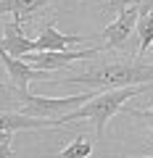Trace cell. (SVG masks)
Instances as JSON below:
<instances>
[{"mask_svg": "<svg viewBox=\"0 0 153 158\" xmlns=\"http://www.w3.org/2000/svg\"><path fill=\"white\" fill-rule=\"evenodd\" d=\"M66 85H82L90 90H124V87L153 85V63L145 61H119V63H92L82 69L79 74H71L66 79H58Z\"/></svg>", "mask_w": 153, "mask_h": 158, "instance_id": "6da1fadb", "label": "cell"}, {"mask_svg": "<svg viewBox=\"0 0 153 158\" xmlns=\"http://www.w3.org/2000/svg\"><path fill=\"white\" fill-rule=\"evenodd\" d=\"M145 87H148V85L98 92L92 100H87L85 106H79L77 111H71V113H66V116H61V121H63V124H71V121H77V118H90L92 124H95V135L103 137L108 118L119 111V108H124V103L130 100V98H135V95H140V92H145Z\"/></svg>", "mask_w": 153, "mask_h": 158, "instance_id": "7a4b0ae2", "label": "cell"}, {"mask_svg": "<svg viewBox=\"0 0 153 158\" xmlns=\"http://www.w3.org/2000/svg\"><path fill=\"white\" fill-rule=\"evenodd\" d=\"M98 95V90L90 92H82V95H71V98H40V95H32L29 92L27 98H21V111L24 116H34V118H61L66 113L77 111L79 106H85L87 100Z\"/></svg>", "mask_w": 153, "mask_h": 158, "instance_id": "3957f363", "label": "cell"}, {"mask_svg": "<svg viewBox=\"0 0 153 158\" xmlns=\"http://www.w3.org/2000/svg\"><path fill=\"white\" fill-rule=\"evenodd\" d=\"M0 61H3V66H6L8 77H11L13 87H16V92H19V98H27L29 95V82H34V79H40V82H50V71H40V69L29 66L27 61L13 58L11 53H6L3 48H0Z\"/></svg>", "mask_w": 153, "mask_h": 158, "instance_id": "277c9868", "label": "cell"}, {"mask_svg": "<svg viewBox=\"0 0 153 158\" xmlns=\"http://www.w3.org/2000/svg\"><path fill=\"white\" fill-rule=\"evenodd\" d=\"M98 53H103L100 48H87V50H45V53H29V56H24L21 61H27L29 66L40 69V71H56V69H63L69 66V63L74 61H85V58H92L98 56Z\"/></svg>", "mask_w": 153, "mask_h": 158, "instance_id": "5b68a950", "label": "cell"}, {"mask_svg": "<svg viewBox=\"0 0 153 158\" xmlns=\"http://www.w3.org/2000/svg\"><path fill=\"white\" fill-rule=\"evenodd\" d=\"M137 19H140V8H121V13L113 19V24H108L103 29L100 50H119V48H124L132 29L137 27Z\"/></svg>", "mask_w": 153, "mask_h": 158, "instance_id": "8992f818", "label": "cell"}, {"mask_svg": "<svg viewBox=\"0 0 153 158\" xmlns=\"http://www.w3.org/2000/svg\"><path fill=\"white\" fill-rule=\"evenodd\" d=\"M0 48H3L6 53H11L13 58H24V56H29V53H37V42H34V40H29L27 34H24L21 21H16V19H13V21L3 29Z\"/></svg>", "mask_w": 153, "mask_h": 158, "instance_id": "52a82bcc", "label": "cell"}, {"mask_svg": "<svg viewBox=\"0 0 153 158\" xmlns=\"http://www.w3.org/2000/svg\"><path fill=\"white\" fill-rule=\"evenodd\" d=\"M34 42H37V53H45V50H66L71 45H82L85 37H79V34H61L53 24H48Z\"/></svg>", "mask_w": 153, "mask_h": 158, "instance_id": "ba28073f", "label": "cell"}, {"mask_svg": "<svg viewBox=\"0 0 153 158\" xmlns=\"http://www.w3.org/2000/svg\"><path fill=\"white\" fill-rule=\"evenodd\" d=\"M48 3L50 0H0V13H11L16 21H21V19L37 13L40 8H45Z\"/></svg>", "mask_w": 153, "mask_h": 158, "instance_id": "9c48e42d", "label": "cell"}, {"mask_svg": "<svg viewBox=\"0 0 153 158\" xmlns=\"http://www.w3.org/2000/svg\"><path fill=\"white\" fill-rule=\"evenodd\" d=\"M137 34H140V56H145L153 45V8L148 6H140V19H137Z\"/></svg>", "mask_w": 153, "mask_h": 158, "instance_id": "30bf717a", "label": "cell"}, {"mask_svg": "<svg viewBox=\"0 0 153 158\" xmlns=\"http://www.w3.org/2000/svg\"><path fill=\"white\" fill-rule=\"evenodd\" d=\"M90 153H92V140L87 135H77V140L66 150H61L56 158H90Z\"/></svg>", "mask_w": 153, "mask_h": 158, "instance_id": "8fae6325", "label": "cell"}, {"mask_svg": "<svg viewBox=\"0 0 153 158\" xmlns=\"http://www.w3.org/2000/svg\"><path fill=\"white\" fill-rule=\"evenodd\" d=\"M130 113H132V116H137V118H142V121L153 129V108H148V111H137V108H132Z\"/></svg>", "mask_w": 153, "mask_h": 158, "instance_id": "7c38bea8", "label": "cell"}, {"mask_svg": "<svg viewBox=\"0 0 153 158\" xmlns=\"http://www.w3.org/2000/svg\"><path fill=\"white\" fill-rule=\"evenodd\" d=\"M116 6H127V8H140V6H145L148 0H113Z\"/></svg>", "mask_w": 153, "mask_h": 158, "instance_id": "4fadbf2b", "label": "cell"}, {"mask_svg": "<svg viewBox=\"0 0 153 158\" xmlns=\"http://www.w3.org/2000/svg\"><path fill=\"white\" fill-rule=\"evenodd\" d=\"M142 158H153V156H142Z\"/></svg>", "mask_w": 153, "mask_h": 158, "instance_id": "5bb4252c", "label": "cell"}, {"mask_svg": "<svg viewBox=\"0 0 153 158\" xmlns=\"http://www.w3.org/2000/svg\"><path fill=\"white\" fill-rule=\"evenodd\" d=\"M0 90H3V85H0Z\"/></svg>", "mask_w": 153, "mask_h": 158, "instance_id": "9a60e30c", "label": "cell"}]
</instances>
